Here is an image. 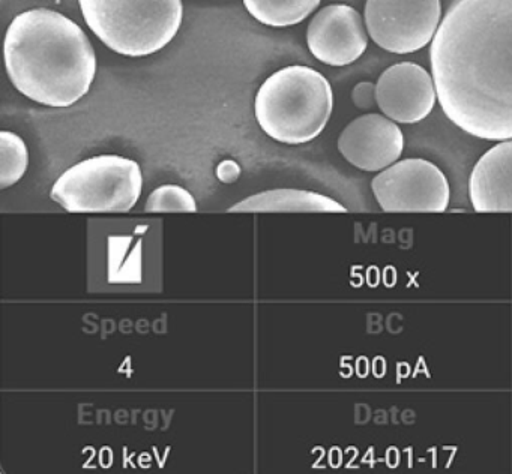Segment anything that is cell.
<instances>
[{
  "mask_svg": "<svg viewBox=\"0 0 512 474\" xmlns=\"http://www.w3.org/2000/svg\"><path fill=\"white\" fill-rule=\"evenodd\" d=\"M380 111L397 123L421 122L433 111L437 92L433 74L418 63L389 66L376 83Z\"/></svg>",
  "mask_w": 512,
  "mask_h": 474,
  "instance_id": "obj_10",
  "label": "cell"
},
{
  "mask_svg": "<svg viewBox=\"0 0 512 474\" xmlns=\"http://www.w3.org/2000/svg\"><path fill=\"white\" fill-rule=\"evenodd\" d=\"M368 36L362 15L352 6L335 3L320 9L308 24V50L325 65L346 66L365 53Z\"/></svg>",
  "mask_w": 512,
  "mask_h": 474,
  "instance_id": "obj_8",
  "label": "cell"
},
{
  "mask_svg": "<svg viewBox=\"0 0 512 474\" xmlns=\"http://www.w3.org/2000/svg\"><path fill=\"white\" fill-rule=\"evenodd\" d=\"M239 176H241V167H239L238 162L226 159V161H221L218 164L217 177L220 182L233 183L239 179Z\"/></svg>",
  "mask_w": 512,
  "mask_h": 474,
  "instance_id": "obj_18",
  "label": "cell"
},
{
  "mask_svg": "<svg viewBox=\"0 0 512 474\" xmlns=\"http://www.w3.org/2000/svg\"><path fill=\"white\" fill-rule=\"evenodd\" d=\"M148 213H194L197 203L193 194L179 185H163L154 189L146 201Z\"/></svg>",
  "mask_w": 512,
  "mask_h": 474,
  "instance_id": "obj_16",
  "label": "cell"
},
{
  "mask_svg": "<svg viewBox=\"0 0 512 474\" xmlns=\"http://www.w3.org/2000/svg\"><path fill=\"white\" fill-rule=\"evenodd\" d=\"M440 107L467 134L512 140V0H454L430 47Z\"/></svg>",
  "mask_w": 512,
  "mask_h": 474,
  "instance_id": "obj_1",
  "label": "cell"
},
{
  "mask_svg": "<svg viewBox=\"0 0 512 474\" xmlns=\"http://www.w3.org/2000/svg\"><path fill=\"white\" fill-rule=\"evenodd\" d=\"M368 35L383 50L410 54L433 41L442 23L440 0H367Z\"/></svg>",
  "mask_w": 512,
  "mask_h": 474,
  "instance_id": "obj_7",
  "label": "cell"
},
{
  "mask_svg": "<svg viewBox=\"0 0 512 474\" xmlns=\"http://www.w3.org/2000/svg\"><path fill=\"white\" fill-rule=\"evenodd\" d=\"M352 101L359 110H373L377 105L376 84L361 81L352 90Z\"/></svg>",
  "mask_w": 512,
  "mask_h": 474,
  "instance_id": "obj_17",
  "label": "cell"
},
{
  "mask_svg": "<svg viewBox=\"0 0 512 474\" xmlns=\"http://www.w3.org/2000/svg\"><path fill=\"white\" fill-rule=\"evenodd\" d=\"M469 197L475 212H512V140L499 141L470 173Z\"/></svg>",
  "mask_w": 512,
  "mask_h": 474,
  "instance_id": "obj_11",
  "label": "cell"
},
{
  "mask_svg": "<svg viewBox=\"0 0 512 474\" xmlns=\"http://www.w3.org/2000/svg\"><path fill=\"white\" fill-rule=\"evenodd\" d=\"M142 168L133 159L100 155L68 168L50 197L70 213H127L142 195Z\"/></svg>",
  "mask_w": 512,
  "mask_h": 474,
  "instance_id": "obj_5",
  "label": "cell"
},
{
  "mask_svg": "<svg viewBox=\"0 0 512 474\" xmlns=\"http://www.w3.org/2000/svg\"><path fill=\"white\" fill-rule=\"evenodd\" d=\"M338 150L349 164L367 173H379L400 161L404 135L397 122L383 114L356 117L338 137Z\"/></svg>",
  "mask_w": 512,
  "mask_h": 474,
  "instance_id": "obj_9",
  "label": "cell"
},
{
  "mask_svg": "<svg viewBox=\"0 0 512 474\" xmlns=\"http://www.w3.org/2000/svg\"><path fill=\"white\" fill-rule=\"evenodd\" d=\"M109 282L133 284L142 278V243L133 237H112L109 254Z\"/></svg>",
  "mask_w": 512,
  "mask_h": 474,
  "instance_id": "obj_14",
  "label": "cell"
},
{
  "mask_svg": "<svg viewBox=\"0 0 512 474\" xmlns=\"http://www.w3.org/2000/svg\"><path fill=\"white\" fill-rule=\"evenodd\" d=\"M334 93L325 75L310 66L293 65L274 72L254 101L257 122L280 143H310L331 119Z\"/></svg>",
  "mask_w": 512,
  "mask_h": 474,
  "instance_id": "obj_3",
  "label": "cell"
},
{
  "mask_svg": "<svg viewBox=\"0 0 512 474\" xmlns=\"http://www.w3.org/2000/svg\"><path fill=\"white\" fill-rule=\"evenodd\" d=\"M371 191L380 209L391 213H442L451 201V186L443 171L422 158H407L379 171Z\"/></svg>",
  "mask_w": 512,
  "mask_h": 474,
  "instance_id": "obj_6",
  "label": "cell"
},
{
  "mask_svg": "<svg viewBox=\"0 0 512 474\" xmlns=\"http://www.w3.org/2000/svg\"><path fill=\"white\" fill-rule=\"evenodd\" d=\"M244 5L265 26L289 27L313 14L320 0H244Z\"/></svg>",
  "mask_w": 512,
  "mask_h": 474,
  "instance_id": "obj_13",
  "label": "cell"
},
{
  "mask_svg": "<svg viewBox=\"0 0 512 474\" xmlns=\"http://www.w3.org/2000/svg\"><path fill=\"white\" fill-rule=\"evenodd\" d=\"M29 165L28 146L10 131L0 132V189L16 185Z\"/></svg>",
  "mask_w": 512,
  "mask_h": 474,
  "instance_id": "obj_15",
  "label": "cell"
},
{
  "mask_svg": "<svg viewBox=\"0 0 512 474\" xmlns=\"http://www.w3.org/2000/svg\"><path fill=\"white\" fill-rule=\"evenodd\" d=\"M89 29L122 56L143 57L172 42L181 29L182 0H79Z\"/></svg>",
  "mask_w": 512,
  "mask_h": 474,
  "instance_id": "obj_4",
  "label": "cell"
},
{
  "mask_svg": "<svg viewBox=\"0 0 512 474\" xmlns=\"http://www.w3.org/2000/svg\"><path fill=\"white\" fill-rule=\"evenodd\" d=\"M4 54L14 87L49 107L76 104L97 74V54L88 35L53 9H29L17 15L8 26Z\"/></svg>",
  "mask_w": 512,
  "mask_h": 474,
  "instance_id": "obj_2",
  "label": "cell"
},
{
  "mask_svg": "<svg viewBox=\"0 0 512 474\" xmlns=\"http://www.w3.org/2000/svg\"><path fill=\"white\" fill-rule=\"evenodd\" d=\"M230 213H346L343 204L319 192L271 189L251 195L227 209Z\"/></svg>",
  "mask_w": 512,
  "mask_h": 474,
  "instance_id": "obj_12",
  "label": "cell"
}]
</instances>
